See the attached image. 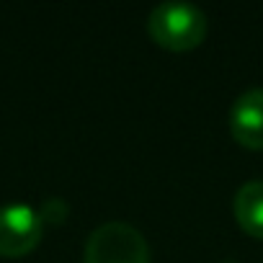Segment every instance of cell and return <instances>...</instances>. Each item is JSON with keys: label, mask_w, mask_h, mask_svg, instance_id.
Instances as JSON below:
<instances>
[{"label": "cell", "mask_w": 263, "mask_h": 263, "mask_svg": "<svg viewBox=\"0 0 263 263\" xmlns=\"http://www.w3.org/2000/svg\"><path fill=\"white\" fill-rule=\"evenodd\" d=\"M44 232V222L29 204H3L0 206V255L21 258L31 253Z\"/></svg>", "instance_id": "obj_3"}, {"label": "cell", "mask_w": 263, "mask_h": 263, "mask_svg": "<svg viewBox=\"0 0 263 263\" xmlns=\"http://www.w3.org/2000/svg\"><path fill=\"white\" fill-rule=\"evenodd\" d=\"M230 132L242 147L263 150V88L237 96L230 111Z\"/></svg>", "instance_id": "obj_4"}, {"label": "cell", "mask_w": 263, "mask_h": 263, "mask_svg": "<svg viewBox=\"0 0 263 263\" xmlns=\"http://www.w3.org/2000/svg\"><path fill=\"white\" fill-rule=\"evenodd\" d=\"M235 219L248 235L263 240V181H248L237 189Z\"/></svg>", "instance_id": "obj_5"}, {"label": "cell", "mask_w": 263, "mask_h": 263, "mask_svg": "<svg viewBox=\"0 0 263 263\" xmlns=\"http://www.w3.org/2000/svg\"><path fill=\"white\" fill-rule=\"evenodd\" d=\"M147 29H150V36L160 47L173 49V52H186L204 42L206 16L201 8H196L191 3L171 0V3H160L153 8Z\"/></svg>", "instance_id": "obj_1"}, {"label": "cell", "mask_w": 263, "mask_h": 263, "mask_svg": "<svg viewBox=\"0 0 263 263\" xmlns=\"http://www.w3.org/2000/svg\"><path fill=\"white\" fill-rule=\"evenodd\" d=\"M39 217L44 224H60L67 217V204L62 199H47L39 209Z\"/></svg>", "instance_id": "obj_6"}, {"label": "cell", "mask_w": 263, "mask_h": 263, "mask_svg": "<svg viewBox=\"0 0 263 263\" xmlns=\"http://www.w3.org/2000/svg\"><path fill=\"white\" fill-rule=\"evenodd\" d=\"M83 263H150V248L137 227L106 222L90 232Z\"/></svg>", "instance_id": "obj_2"}]
</instances>
